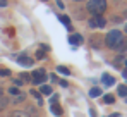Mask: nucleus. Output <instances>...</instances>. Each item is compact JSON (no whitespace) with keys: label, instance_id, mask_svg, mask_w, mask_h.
Returning <instances> with one entry per match:
<instances>
[{"label":"nucleus","instance_id":"obj_13","mask_svg":"<svg viewBox=\"0 0 127 117\" xmlns=\"http://www.w3.org/2000/svg\"><path fill=\"white\" fill-rule=\"evenodd\" d=\"M9 117H29L26 112H22V110H14V112H10Z\"/></svg>","mask_w":127,"mask_h":117},{"label":"nucleus","instance_id":"obj_25","mask_svg":"<svg viewBox=\"0 0 127 117\" xmlns=\"http://www.w3.org/2000/svg\"><path fill=\"white\" fill-rule=\"evenodd\" d=\"M3 97V90H2V88H0V98Z\"/></svg>","mask_w":127,"mask_h":117},{"label":"nucleus","instance_id":"obj_19","mask_svg":"<svg viewBox=\"0 0 127 117\" xmlns=\"http://www.w3.org/2000/svg\"><path fill=\"white\" fill-rule=\"evenodd\" d=\"M60 21H62V22L67 26V28H69V29H72V28H70V19H69L67 16H60Z\"/></svg>","mask_w":127,"mask_h":117},{"label":"nucleus","instance_id":"obj_9","mask_svg":"<svg viewBox=\"0 0 127 117\" xmlns=\"http://www.w3.org/2000/svg\"><path fill=\"white\" fill-rule=\"evenodd\" d=\"M26 114H28L29 117H40V116H38V110H36L33 105H28V109H26Z\"/></svg>","mask_w":127,"mask_h":117},{"label":"nucleus","instance_id":"obj_29","mask_svg":"<svg viewBox=\"0 0 127 117\" xmlns=\"http://www.w3.org/2000/svg\"><path fill=\"white\" fill-rule=\"evenodd\" d=\"M126 33H127V24H126Z\"/></svg>","mask_w":127,"mask_h":117},{"label":"nucleus","instance_id":"obj_6","mask_svg":"<svg viewBox=\"0 0 127 117\" xmlns=\"http://www.w3.org/2000/svg\"><path fill=\"white\" fill-rule=\"evenodd\" d=\"M101 81H103V84H105V86H113V84H115V79L112 78L110 74H103Z\"/></svg>","mask_w":127,"mask_h":117},{"label":"nucleus","instance_id":"obj_16","mask_svg":"<svg viewBox=\"0 0 127 117\" xmlns=\"http://www.w3.org/2000/svg\"><path fill=\"white\" fill-rule=\"evenodd\" d=\"M117 91H119V97H127V86L126 84H120Z\"/></svg>","mask_w":127,"mask_h":117},{"label":"nucleus","instance_id":"obj_1","mask_svg":"<svg viewBox=\"0 0 127 117\" xmlns=\"http://www.w3.org/2000/svg\"><path fill=\"white\" fill-rule=\"evenodd\" d=\"M122 40H124V36H122V33L119 31V29H112V31H108L105 36V45L108 47V48H112V50H115L120 43H122Z\"/></svg>","mask_w":127,"mask_h":117},{"label":"nucleus","instance_id":"obj_4","mask_svg":"<svg viewBox=\"0 0 127 117\" xmlns=\"http://www.w3.org/2000/svg\"><path fill=\"white\" fill-rule=\"evenodd\" d=\"M105 26H106V21L103 16H93L89 19V28H93V29H101Z\"/></svg>","mask_w":127,"mask_h":117},{"label":"nucleus","instance_id":"obj_28","mask_svg":"<svg viewBox=\"0 0 127 117\" xmlns=\"http://www.w3.org/2000/svg\"><path fill=\"white\" fill-rule=\"evenodd\" d=\"M124 17H127V10H126V12H124Z\"/></svg>","mask_w":127,"mask_h":117},{"label":"nucleus","instance_id":"obj_24","mask_svg":"<svg viewBox=\"0 0 127 117\" xmlns=\"http://www.w3.org/2000/svg\"><path fill=\"white\" fill-rule=\"evenodd\" d=\"M43 57H45V52L38 50V52H36V58H43Z\"/></svg>","mask_w":127,"mask_h":117},{"label":"nucleus","instance_id":"obj_5","mask_svg":"<svg viewBox=\"0 0 127 117\" xmlns=\"http://www.w3.org/2000/svg\"><path fill=\"white\" fill-rule=\"evenodd\" d=\"M33 62H34V60L31 57H28V55H19V57H17V64H21L22 67H31Z\"/></svg>","mask_w":127,"mask_h":117},{"label":"nucleus","instance_id":"obj_10","mask_svg":"<svg viewBox=\"0 0 127 117\" xmlns=\"http://www.w3.org/2000/svg\"><path fill=\"white\" fill-rule=\"evenodd\" d=\"M81 41H83L81 35H72V36H69V43H72V45H79Z\"/></svg>","mask_w":127,"mask_h":117},{"label":"nucleus","instance_id":"obj_18","mask_svg":"<svg viewBox=\"0 0 127 117\" xmlns=\"http://www.w3.org/2000/svg\"><path fill=\"white\" fill-rule=\"evenodd\" d=\"M52 112H53L55 116H62V109H60L59 105H55V103L52 105Z\"/></svg>","mask_w":127,"mask_h":117},{"label":"nucleus","instance_id":"obj_22","mask_svg":"<svg viewBox=\"0 0 127 117\" xmlns=\"http://www.w3.org/2000/svg\"><path fill=\"white\" fill-rule=\"evenodd\" d=\"M103 102H105V103H113L115 98L112 97V95H105V97H103Z\"/></svg>","mask_w":127,"mask_h":117},{"label":"nucleus","instance_id":"obj_15","mask_svg":"<svg viewBox=\"0 0 127 117\" xmlns=\"http://www.w3.org/2000/svg\"><path fill=\"white\" fill-rule=\"evenodd\" d=\"M100 95H101V90L100 88H91L89 90V97L91 98H96V97H100Z\"/></svg>","mask_w":127,"mask_h":117},{"label":"nucleus","instance_id":"obj_3","mask_svg":"<svg viewBox=\"0 0 127 117\" xmlns=\"http://www.w3.org/2000/svg\"><path fill=\"white\" fill-rule=\"evenodd\" d=\"M31 81H33V84H45V81H46V72L43 71V69H36V71H33V74L29 76Z\"/></svg>","mask_w":127,"mask_h":117},{"label":"nucleus","instance_id":"obj_30","mask_svg":"<svg viewBox=\"0 0 127 117\" xmlns=\"http://www.w3.org/2000/svg\"><path fill=\"white\" fill-rule=\"evenodd\" d=\"M74 2H81V0H74Z\"/></svg>","mask_w":127,"mask_h":117},{"label":"nucleus","instance_id":"obj_32","mask_svg":"<svg viewBox=\"0 0 127 117\" xmlns=\"http://www.w3.org/2000/svg\"><path fill=\"white\" fill-rule=\"evenodd\" d=\"M43 2H46V0H43Z\"/></svg>","mask_w":127,"mask_h":117},{"label":"nucleus","instance_id":"obj_12","mask_svg":"<svg viewBox=\"0 0 127 117\" xmlns=\"http://www.w3.org/2000/svg\"><path fill=\"white\" fill-rule=\"evenodd\" d=\"M115 50H117V52H120V54H124V52H127V40H126V38L122 40V43H120V45H119V47H117Z\"/></svg>","mask_w":127,"mask_h":117},{"label":"nucleus","instance_id":"obj_31","mask_svg":"<svg viewBox=\"0 0 127 117\" xmlns=\"http://www.w3.org/2000/svg\"><path fill=\"white\" fill-rule=\"evenodd\" d=\"M126 67H127V60H126Z\"/></svg>","mask_w":127,"mask_h":117},{"label":"nucleus","instance_id":"obj_21","mask_svg":"<svg viewBox=\"0 0 127 117\" xmlns=\"http://www.w3.org/2000/svg\"><path fill=\"white\" fill-rule=\"evenodd\" d=\"M7 103H9V100H7V98H3V97L0 98V112H2V110L7 107Z\"/></svg>","mask_w":127,"mask_h":117},{"label":"nucleus","instance_id":"obj_14","mask_svg":"<svg viewBox=\"0 0 127 117\" xmlns=\"http://www.w3.org/2000/svg\"><path fill=\"white\" fill-rule=\"evenodd\" d=\"M31 95L38 100V105H43V97L40 95V91H36V90H31Z\"/></svg>","mask_w":127,"mask_h":117},{"label":"nucleus","instance_id":"obj_27","mask_svg":"<svg viewBox=\"0 0 127 117\" xmlns=\"http://www.w3.org/2000/svg\"><path fill=\"white\" fill-rule=\"evenodd\" d=\"M124 78H127V69H126V71H124Z\"/></svg>","mask_w":127,"mask_h":117},{"label":"nucleus","instance_id":"obj_2","mask_svg":"<svg viewBox=\"0 0 127 117\" xmlns=\"http://www.w3.org/2000/svg\"><path fill=\"white\" fill-rule=\"evenodd\" d=\"M86 9L93 16H101L106 10V0H89L86 3Z\"/></svg>","mask_w":127,"mask_h":117},{"label":"nucleus","instance_id":"obj_26","mask_svg":"<svg viewBox=\"0 0 127 117\" xmlns=\"http://www.w3.org/2000/svg\"><path fill=\"white\" fill-rule=\"evenodd\" d=\"M108 117H119V114H112V116H108Z\"/></svg>","mask_w":127,"mask_h":117},{"label":"nucleus","instance_id":"obj_11","mask_svg":"<svg viewBox=\"0 0 127 117\" xmlns=\"http://www.w3.org/2000/svg\"><path fill=\"white\" fill-rule=\"evenodd\" d=\"M21 93L22 91L17 86H10V88H9V95H10V97H17V95H21Z\"/></svg>","mask_w":127,"mask_h":117},{"label":"nucleus","instance_id":"obj_17","mask_svg":"<svg viewBox=\"0 0 127 117\" xmlns=\"http://www.w3.org/2000/svg\"><path fill=\"white\" fill-rule=\"evenodd\" d=\"M57 72H60V74H64V76H69V74H70V71H69L67 67H64V65L57 67Z\"/></svg>","mask_w":127,"mask_h":117},{"label":"nucleus","instance_id":"obj_8","mask_svg":"<svg viewBox=\"0 0 127 117\" xmlns=\"http://www.w3.org/2000/svg\"><path fill=\"white\" fill-rule=\"evenodd\" d=\"M24 100H26V95H17V97H10V100H9V102H10V103H14V105H17V103H22V102H24Z\"/></svg>","mask_w":127,"mask_h":117},{"label":"nucleus","instance_id":"obj_7","mask_svg":"<svg viewBox=\"0 0 127 117\" xmlns=\"http://www.w3.org/2000/svg\"><path fill=\"white\" fill-rule=\"evenodd\" d=\"M40 95H41V97H50V95H52V88H50L48 84H41Z\"/></svg>","mask_w":127,"mask_h":117},{"label":"nucleus","instance_id":"obj_23","mask_svg":"<svg viewBox=\"0 0 127 117\" xmlns=\"http://www.w3.org/2000/svg\"><path fill=\"white\" fill-rule=\"evenodd\" d=\"M0 76H10V71H9V69H2V67H0Z\"/></svg>","mask_w":127,"mask_h":117},{"label":"nucleus","instance_id":"obj_20","mask_svg":"<svg viewBox=\"0 0 127 117\" xmlns=\"http://www.w3.org/2000/svg\"><path fill=\"white\" fill-rule=\"evenodd\" d=\"M91 47H93V48H100V47H101V41L96 40V38H91Z\"/></svg>","mask_w":127,"mask_h":117}]
</instances>
